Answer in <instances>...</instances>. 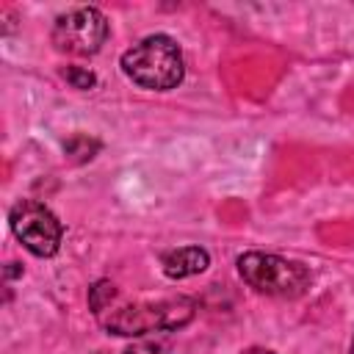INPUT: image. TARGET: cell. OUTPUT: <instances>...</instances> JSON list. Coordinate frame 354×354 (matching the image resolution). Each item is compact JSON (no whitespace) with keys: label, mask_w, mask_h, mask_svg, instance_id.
<instances>
[{"label":"cell","mask_w":354,"mask_h":354,"mask_svg":"<svg viewBox=\"0 0 354 354\" xmlns=\"http://www.w3.org/2000/svg\"><path fill=\"white\" fill-rule=\"evenodd\" d=\"M210 263L207 252L199 249V246H183V249H174L169 254H163L160 266H163V274L171 277V279H185V277H194L199 271H205Z\"/></svg>","instance_id":"8992f818"},{"label":"cell","mask_w":354,"mask_h":354,"mask_svg":"<svg viewBox=\"0 0 354 354\" xmlns=\"http://www.w3.org/2000/svg\"><path fill=\"white\" fill-rule=\"evenodd\" d=\"M238 274L243 282L260 293L268 296H301L310 285V271L301 263L277 257V254H263V252H246L238 257Z\"/></svg>","instance_id":"3957f363"},{"label":"cell","mask_w":354,"mask_h":354,"mask_svg":"<svg viewBox=\"0 0 354 354\" xmlns=\"http://www.w3.org/2000/svg\"><path fill=\"white\" fill-rule=\"evenodd\" d=\"M194 315V301L185 296L160 299V301H141V304H122L102 315L108 332L116 335H147V332H166L180 329Z\"/></svg>","instance_id":"7a4b0ae2"},{"label":"cell","mask_w":354,"mask_h":354,"mask_svg":"<svg viewBox=\"0 0 354 354\" xmlns=\"http://www.w3.org/2000/svg\"><path fill=\"white\" fill-rule=\"evenodd\" d=\"M8 221H11L14 235L22 241V246L33 252L36 257H50L58 252L64 230L55 213L44 207L41 202H33V199L17 202L8 213Z\"/></svg>","instance_id":"277c9868"},{"label":"cell","mask_w":354,"mask_h":354,"mask_svg":"<svg viewBox=\"0 0 354 354\" xmlns=\"http://www.w3.org/2000/svg\"><path fill=\"white\" fill-rule=\"evenodd\" d=\"M108 39V19L97 8H75L55 19L53 41L69 55H94Z\"/></svg>","instance_id":"5b68a950"},{"label":"cell","mask_w":354,"mask_h":354,"mask_svg":"<svg viewBox=\"0 0 354 354\" xmlns=\"http://www.w3.org/2000/svg\"><path fill=\"white\" fill-rule=\"evenodd\" d=\"M122 69L133 83H138L144 88H155V91L174 88L185 72L183 53H180L177 41L163 33L147 36L138 44H133L122 55Z\"/></svg>","instance_id":"6da1fadb"},{"label":"cell","mask_w":354,"mask_h":354,"mask_svg":"<svg viewBox=\"0 0 354 354\" xmlns=\"http://www.w3.org/2000/svg\"><path fill=\"white\" fill-rule=\"evenodd\" d=\"M64 75H66V80H72L77 88H88V86H94V75H91V72H83V69H66Z\"/></svg>","instance_id":"52a82bcc"},{"label":"cell","mask_w":354,"mask_h":354,"mask_svg":"<svg viewBox=\"0 0 354 354\" xmlns=\"http://www.w3.org/2000/svg\"><path fill=\"white\" fill-rule=\"evenodd\" d=\"M243 354H274V351H268V348H246Z\"/></svg>","instance_id":"ba28073f"},{"label":"cell","mask_w":354,"mask_h":354,"mask_svg":"<svg viewBox=\"0 0 354 354\" xmlns=\"http://www.w3.org/2000/svg\"><path fill=\"white\" fill-rule=\"evenodd\" d=\"M351 354H354V340H351Z\"/></svg>","instance_id":"9c48e42d"}]
</instances>
